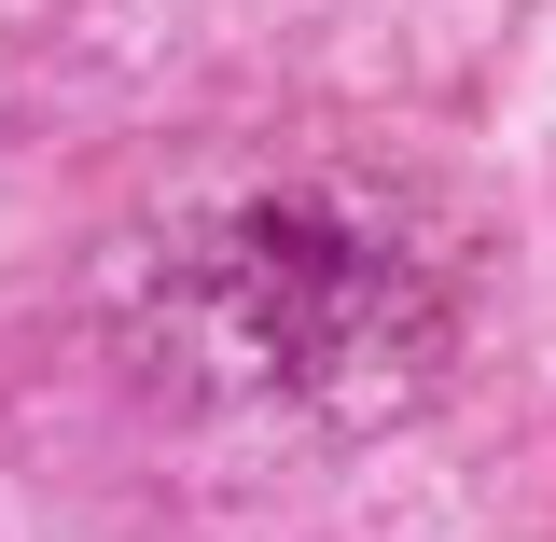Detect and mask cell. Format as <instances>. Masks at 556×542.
I'll list each match as a JSON object with an SVG mask.
<instances>
[]
</instances>
